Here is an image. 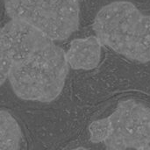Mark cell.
Wrapping results in <instances>:
<instances>
[{
    "instance_id": "6da1fadb",
    "label": "cell",
    "mask_w": 150,
    "mask_h": 150,
    "mask_svg": "<svg viewBox=\"0 0 150 150\" xmlns=\"http://www.w3.org/2000/svg\"><path fill=\"white\" fill-rule=\"evenodd\" d=\"M68 71L65 52L49 40L13 62L8 80L19 98L46 103L61 94Z\"/></svg>"
},
{
    "instance_id": "7a4b0ae2",
    "label": "cell",
    "mask_w": 150,
    "mask_h": 150,
    "mask_svg": "<svg viewBox=\"0 0 150 150\" xmlns=\"http://www.w3.org/2000/svg\"><path fill=\"white\" fill-rule=\"evenodd\" d=\"M93 30L103 45L130 60L150 62V15L133 3L116 1L102 7Z\"/></svg>"
},
{
    "instance_id": "3957f363",
    "label": "cell",
    "mask_w": 150,
    "mask_h": 150,
    "mask_svg": "<svg viewBox=\"0 0 150 150\" xmlns=\"http://www.w3.org/2000/svg\"><path fill=\"white\" fill-rule=\"evenodd\" d=\"M10 18L28 23L53 40L68 39L79 25L80 0H3Z\"/></svg>"
},
{
    "instance_id": "277c9868",
    "label": "cell",
    "mask_w": 150,
    "mask_h": 150,
    "mask_svg": "<svg viewBox=\"0 0 150 150\" xmlns=\"http://www.w3.org/2000/svg\"><path fill=\"white\" fill-rule=\"evenodd\" d=\"M112 133L104 142L111 150L150 149V107L142 102L120 101L108 117Z\"/></svg>"
},
{
    "instance_id": "5b68a950",
    "label": "cell",
    "mask_w": 150,
    "mask_h": 150,
    "mask_svg": "<svg viewBox=\"0 0 150 150\" xmlns=\"http://www.w3.org/2000/svg\"><path fill=\"white\" fill-rule=\"evenodd\" d=\"M51 40L37 28L12 19L0 25V60L11 65L27 53Z\"/></svg>"
},
{
    "instance_id": "8992f818",
    "label": "cell",
    "mask_w": 150,
    "mask_h": 150,
    "mask_svg": "<svg viewBox=\"0 0 150 150\" xmlns=\"http://www.w3.org/2000/svg\"><path fill=\"white\" fill-rule=\"evenodd\" d=\"M101 48L102 43L97 36L73 40L65 53L69 67L83 70L97 68L101 60Z\"/></svg>"
},
{
    "instance_id": "52a82bcc",
    "label": "cell",
    "mask_w": 150,
    "mask_h": 150,
    "mask_svg": "<svg viewBox=\"0 0 150 150\" xmlns=\"http://www.w3.org/2000/svg\"><path fill=\"white\" fill-rule=\"evenodd\" d=\"M23 134L16 120L7 112L0 111V149H20Z\"/></svg>"
},
{
    "instance_id": "ba28073f",
    "label": "cell",
    "mask_w": 150,
    "mask_h": 150,
    "mask_svg": "<svg viewBox=\"0 0 150 150\" xmlns=\"http://www.w3.org/2000/svg\"><path fill=\"white\" fill-rule=\"evenodd\" d=\"M89 131L91 134L90 139L91 142H105L112 133V125L108 117L91 122L89 126Z\"/></svg>"
}]
</instances>
